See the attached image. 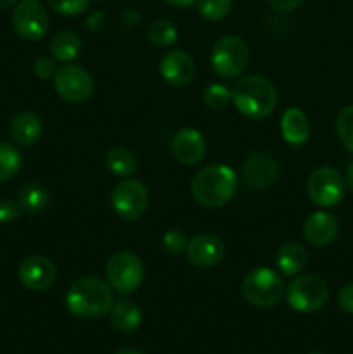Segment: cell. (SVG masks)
<instances>
[{
    "label": "cell",
    "instance_id": "cell-8",
    "mask_svg": "<svg viewBox=\"0 0 353 354\" xmlns=\"http://www.w3.org/2000/svg\"><path fill=\"white\" fill-rule=\"evenodd\" d=\"M346 182L341 173L329 166L314 169L307 180V192L318 207H334L345 197Z\"/></svg>",
    "mask_w": 353,
    "mask_h": 354
},
{
    "label": "cell",
    "instance_id": "cell-18",
    "mask_svg": "<svg viewBox=\"0 0 353 354\" xmlns=\"http://www.w3.org/2000/svg\"><path fill=\"white\" fill-rule=\"evenodd\" d=\"M9 131L14 144L21 145V147H31L44 135V123H42L38 114L23 111V113L16 114L14 120L10 121Z\"/></svg>",
    "mask_w": 353,
    "mask_h": 354
},
{
    "label": "cell",
    "instance_id": "cell-15",
    "mask_svg": "<svg viewBox=\"0 0 353 354\" xmlns=\"http://www.w3.org/2000/svg\"><path fill=\"white\" fill-rule=\"evenodd\" d=\"M172 154L182 165H197L206 156V140L194 128H182L172 138Z\"/></svg>",
    "mask_w": 353,
    "mask_h": 354
},
{
    "label": "cell",
    "instance_id": "cell-6",
    "mask_svg": "<svg viewBox=\"0 0 353 354\" xmlns=\"http://www.w3.org/2000/svg\"><path fill=\"white\" fill-rule=\"evenodd\" d=\"M287 304L298 313H315L329 299V287L318 275H300L287 286Z\"/></svg>",
    "mask_w": 353,
    "mask_h": 354
},
{
    "label": "cell",
    "instance_id": "cell-20",
    "mask_svg": "<svg viewBox=\"0 0 353 354\" xmlns=\"http://www.w3.org/2000/svg\"><path fill=\"white\" fill-rule=\"evenodd\" d=\"M275 265L280 273L294 277L303 272L308 265V252L300 242H286L279 248L275 254Z\"/></svg>",
    "mask_w": 353,
    "mask_h": 354
},
{
    "label": "cell",
    "instance_id": "cell-31",
    "mask_svg": "<svg viewBox=\"0 0 353 354\" xmlns=\"http://www.w3.org/2000/svg\"><path fill=\"white\" fill-rule=\"evenodd\" d=\"M187 242H189V239L182 230H168L161 237V248L168 254H180L182 251H185Z\"/></svg>",
    "mask_w": 353,
    "mask_h": 354
},
{
    "label": "cell",
    "instance_id": "cell-1",
    "mask_svg": "<svg viewBox=\"0 0 353 354\" xmlns=\"http://www.w3.org/2000/svg\"><path fill=\"white\" fill-rule=\"evenodd\" d=\"M64 301L69 313L83 320L104 317L109 313L114 304L111 286L107 280L97 277H83L71 283Z\"/></svg>",
    "mask_w": 353,
    "mask_h": 354
},
{
    "label": "cell",
    "instance_id": "cell-12",
    "mask_svg": "<svg viewBox=\"0 0 353 354\" xmlns=\"http://www.w3.org/2000/svg\"><path fill=\"white\" fill-rule=\"evenodd\" d=\"M159 73L163 80L175 88L189 85L196 75L192 55L182 48H172L159 61Z\"/></svg>",
    "mask_w": 353,
    "mask_h": 354
},
{
    "label": "cell",
    "instance_id": "cell-33",
    "mask_svg": "<svg viewBox=\"0 0 353 354\" xmlns=\"http://www.w3.org/2000/svg\"><path fill=\"white\" fill-rule=\"evenodd\" d=\"M33 71L38 78L51 80L54 78L57 68H55V61L51 57H38L33 64Z\"/></svg>",
    "mask_w": 353,
    "mask_h": 354
},
{
    "label": "cell",
    "instance_id": "cell-26",
    "mask_svg": "<svg viewBox=\"0 0 353 354\" xmlns=\"http://www.w3.org/2000/svg\"><path fill=\"white\" fill-rule=\"evenodd\" d=\"M147 37L156 47H172L179 38V30L170 19H156L149 24Z\"/></svg>",
    "mask_w": 353,
    "mask_h": 354
},
{
    "label": "cell",
    "instance_id": "cell-37",
    "mask_svg": "<svg viewBox=\"0 0 353 354\" xmlns=\"http://www.w3.org/2000/svg\"><path fill=\"white\" fill-rule=\"evenodd\" d=\"M345 182H346V185L350 187V190H352L353 192V161L350 162V166H348V169H346V175H345Z\"/></svg>",
    "mask_w": 353,
    "mask_h": 354
},
{
    "label": "cell",
    "instance_id": "cell-24",
    "mask_svg": "<svg viewBox=\"0 0 353 354\" xmlns=\"http://www.w3.org/2000/svg\"><path fill=\"white\" fill-rule=\"evenodd\" d=\"M106 166L113 175L132 176L137 171V158L127 147H113L106 154Z\"/></svg>",
    "mask_w": 353,
    "mask_h": 354
},
{
    "label": "cell",
    "instance_id": "cell-32",
    "mask_svg": "<svg viewBox=\"0 0 353 354\" xmlns=\"http://www.w3.org/2000/svg\"><path fill=\"white\" fill-rule=\"evenodd\" d=\"M21 211L23 207L16 201L0 199V223H12L21 216Z\"/></svg>",
    "mask_w": 353,
    "mask_h": 354
},
{
    "label": "cell",
    "instance_id": "cell-16",
    "mask_svg": "<svg viewBox=\"0 0 353 354\" xmlns=\"http://www.w3.org/2000/svg\"><path fill=\"white\" fill-rule=\"evenodd\" d=\"M277 175H279V166H277L275 159L265 152L251 154L242 166V176L253 189H269L277 180Z\"/></svg>",
    "mask_w": 353,
    "mask_h": 354
},
{
    "label": "cell",
    "instance_id": "cell-9",
    "mask_svg": "<svg viewBox=\"0 0 353 354\" xmlns=\"http://www.w3.org/2000/svg\"><path fill=\"white\" fill-rule=\"evenodd\" d=\"M111 204L121 220L135 221L147 211L149 192L138 180H121L111 192Z\"/></svg>",
    "mask_w": 353,
    "mask_h": 354
},
{
    "label": "cell",
    "instance_id": "cell-23",
    "mask_svg": "<svg viewBox=\"0 0 353 354\" xmlns=\"http://www.w3.org/2000/svg\"><path fill=\"white\" fill-rule=\"evenodd\" d=\"M48 199H51V194H48V189L44 183L30 182L21 189L17 203L21 204L23 211H26V213H40L47 207Z\"/></svg>",
    "mask_w": 353,
    "mask_h": 354
},
{
    "label": "cell",
    "instance_id": "cell-2",
    "mask_svg": "<svg viewBox=\"0 0 353 354\" xmlns=\"http://www.w3.org/2000/svg\"><path fill=\"white\" fill-rule=\"evenodd\" d=\"M232 102L242 116L249 120H263L275 109L277 90L270 80L260 75L242 76L230 88Z\"/></svg>",
    "mask_w": 353,
    "mask_h": 354
},
{
    "label": "cell",
    "instance_id": "cell-7",
    "mask_svg": "<svg viewBox=\"0 0 353 354\" xmlns=\"http://www.w3.org/2000/svg\"><path fill=\"white\" fill-rule=\"evenodd\" d=\"M106 280L120 294H130L144 282V265L134 252L121 251L106 263Z\"/></svg>",
    "mask_w": 353,
    "mask_h": 354
},
{
    "label": "cell",
    "instance_id": "cell-4",
    "mask_svg": "<svg viewBox=\"0 0 353 354\" xmlns=\"http://www.w3.org/2000/svg\"><path fill=\"white\" fill-rule=\"evenodd\" d=\"M241 289L244 299L253 306L262 308V310H269V308L279 304L284 292H286L282 279L272 268H266V266L253 268L251 272L246 273Z\"/></svg>",
    "mask_w": 353,
    "mask_h": 354
},
{
    "label": "cell",
    "instance_id": "cell-5",
    "mask_svg": "<svg viewBox=\"0 0 353 354\" xmlns=\"http://www.w3.org/2000/svg\"><path fill=\"white\" fill-rule=\"evenodd\" d=\"M210 62L213 71L221 78H239L248 68V44L237 35H227L213 45Z\"/></svg>",
    "mask_w": 353,
    "mask_h": 354
},
{
    "label": "cell",
    "instance_id": "cell-21",
    "mask_svg": "<svg viewBox=\"0 0 353 354\" xmlns=\"http://www.w3.org/2000/svg\"><path fill=\"white\" fill-rule=\"evenodd\" d=\"M80 50H82V40H80L78 33L71 30L59 31L51 41L52 59L62 62V64H69L73 59L78 57Z\"/></svg>",
    "mask_w": 353,
    "mask_h": 354
},
{
    "label": "cell",
    "instance_id": "cell-13",
    "mask_svg": "<svg viewBox=\"0 0 353 354\" xmlns=\"http://www.w3.org/2000/svg\"><path fill=\"white\" fill-rule=\"evenodd\" d=\"M55 275H57V270H55L52 259L40 254L24 259L19 265V272H17L19 282L26 289L37 290V292L48 289L55 282Z\"/></svg>",
    "mask_w": 353,
    "mask_h": 354
},
{
    "label": "cell",
    "instance_id": "cell-28",
    "mask_svg": "<svg viewBox=\"0 0 353 354\" xmlns=\"http://www.w3.org/2000/svg\"><path fill=\"white\" fill-rule=\"evenodd\" d=\"M203 100L210 109H224L232 100L230 88H227L225 85H220V83H211V85H208L204 88Z\"/></svg>",
    "mask_w": 353,
    "mask_h": 354
},
{
    "label": "cell",
    "instance_id": "cell-35",
    "mask_svg": "<svg viewBox=\"0 0 353 354\" xmlns=\"http://www.w3.org/2000/svg\"><path fill=\"white\" fill-rule=\"evenodd\" d=\"M266 2H269L273 9L286 12V10H294L298 9V7H301L307 0H266Z\"/></svg>",
    "mask_w": 353,
    "mask_h": 354
},
{
    "label": "cell",
    "instance_id": "cell-14",
    "mask_svg": "<svg viewBox=\"0 0 353 354\" xmlns=\"http://www.w3.org/2000/svg\"><path fill=\"white\" fill-rule=\"evenodd\" d=\"M225 248L221 239L213 234H197L187 242L185 256L197 268H211L224 259Z\"/></svg>",
    "mask_w": 353,
    "mask_h": 354
},
{
    "label": "cell",
    "instance_id": "cell-34",
    "mask_svg": "<svg viewBox=\"0 0 353 354\" xmlns=\"http://www.w3.org/2000/svg\"><path fill=\"white\" fill-rule=\"evenodd\" d=\"M338 303L345 313L353 315V282L345 283L338 292Z\"/></svg>",
    "mask_w": 353,
    "mask_h": 354
},
{
    "label": "cell",
    "instance_id": "cell-39",
    "mask_svg": "<svg viewBox=\"0 0 353 354\" xmlns=\"http://www.w3.org/2000/svg\"><path fill=\"white\" fill-rule=\"evenodd\" d=\"M114 354H144V353L137 351V349H121V351H118Z\"/></svg>",
    "mask_w": 353,
    "mask_h": 354
},
{
    "label": "cell",
    "instance_id": "cell-25",
    "mask_svg": "<svg viewBox=\"0 0 353 354\" xmlns=\"http://www.w3.org/2000/svg\"><path fill=\"white\" fill-rule=\"evenodd\" d=\"M23 166V154L16 145L0 142V182L14 178Z\"/></svg>",
    "mask_w": 353,
    "mask_h": 354
},
{
    "label": "cell",
    "instance_id": "cell-11",
    "mask_svg": "<svg viewBox=\"0 0 353 354\" xmlns=\"http://www.w3.org/2000/svg\"><path fill=\"white\" fill-rule=\"evenodd\" d=\"M12 26L23 40H40L48 31L47 10L38 0H21L12 12Z\"/></svg>",
    "mask_w": 353,
    "mask_h": 354
},
{
    "label": "cell",
    "instance_id": "cell-38",
    "mask_svg": "<svg viewBox=\"0 0 353 354\" xmlns=\"http://www.w3.org/2000/svg\"><path fill=\"white\" fill-rule=\"evenodd\" d=\"M17 0H0V9H7V7L14 6Z\"/></svg>",
    "mask_w": 353,
    "mask_h": 354
},
{
    "label": "cell",
    "instance_id": "cell-27",
    "mask_svg": "<svg viewBox=\"0 0 353 354\" xmlns=\"http://www.w3.org/2000/svg\"><path fill=\"white\" fill-rule=\"evenodd\" d=\"M232 0H197V10L201 17L208 21H220L228 16Z\"/></svg>",
    "mask_w": 353,
    "mask_h": 354
},
{
    "label": "cell",
    "instance_id": "cell-30",
    "mask_svg": "<svg viewBox=\"0 0 353 354\" xmlns=\"http://www.w3.org/2000/svg\"><path fill=\"white\" fill-rule=\"evenodd\" d=\"M48 6L61 16H78L89 9L90 0H48Z\"/></svg>",
    "mask_w": 353,
    "mask_h": 354
},
{
    "label": "cell",
    "instance_id": "cell-36",
    "mask_svg": "<svg viewBox=\"0 0 353 354\" xmlns=\"http://www.w3.org/2000/svg\"><path fill=\"white\" fill-rule=\"evenodd\" d=\"M166 3H170L172 7H179V9H185V7L192 6L196 0H165Z\"/></svg>",
    "mask_w": 353,
    "mask_h": 354
},
{
    "label": "cell",
    "instance_id": "cell-22",
    "mask_svg": "<svg viewBox=\"0 0 353 354\" xmlns=\"http://www.w3.org/2000/svg\"><path fill=\"white\" fill-rule=\"evenodd\" d=\"M111 325L120 332H134L142 324V311L132 301H118L111 308Z\"/></svg>",
    "mask_w": 353,
    "mask_h": 354
},
{
    "label": "cell",
    "instance_id": "cell-19",
    "mask_svg": "<svg viewBox=\"0 0 353 354\" xmlns=\"http://www.w3.org/2000/svg\"><path fill=\"white\" fill-rule=\"evenodd\" d=\"M280 133L289 145H303L310 137V123L307 114L298 107L284 111L280 120Z\"/></svg>",
    "mask_w": 353,
    "mask_h": 354
},
{
    "label": "cell",
    "instance_id": "cell-10",
    "mask_svg": "<svg viewBox=\"0 0 353 354\" xmlns=\"http://www.w3.org/2000/svg\"><path fill=\"white\" fill-rule=\"evenodd\" d=\"M54 88L62 100L78 104L92 95L93 78L82 66L66 64L55 73Z\"/></svg>",
    "mask_w": 353,
    "mask_h": 354
},
{
    "label": "cell",
    "instance_id": "cell-3",
    "mask_svg": "<svg viewBox=\"0 0 353 354\" xmlns=\"http://www.w3.org/2000/svg\"><path fill=\"white\" fill-rule=\"evenodd\" d=\"M237 176L227 165H210L196 173L190 192L197 204L204 207H221L234 197Z\"/></svg>",
    "mask_w": 353,
    "mask_h": 354
},
{
    "label": "cell",
    "instance_id": "cell-29",
    "mask_svg": "<svg viewBox=\"0 0 353 354\" xmlns=\"http://www.w3.org/2000/svg\"><path fill=\"white\" fill-rule=\"evenodd\" d=\"M336 130H338L343 145L350 152H353V106L343 107L336 120Z\"/></svg>",
    "mask_w": 353,
    "mask_h": 354
},
{
    "label": "cell",
    "instance_id": "cell-17",
    "mask_svg": "<svg viewBox=\"0 0 353 354\" xmlns=\"http://www.w3.org/2000/svg\"><path fill=\"white\" fill-rule=\"evenodd\" d=\"M339 223L334 214L327 211H315L308 214L307 220L303 221V235L307 242L317 248H325L332 244L338 237Z\"/></svg>",
    "mask_w": 353,
    "mask_h": 354
},
{
    "label": "cell",
    "instance_id": "cell-40",
    "mask_svg": "<svg viewBox=\"0 0 353 354\" xmlns=\"http://www.w3.org/2000/svg\"><path fill=\"white\" fill-rule=\"evenodd\" d=\"M308 354H322V353H318V351H310Z\"/></svg>",
    "mask_w": 353,
    "mask_h": 354
}]
</instances>
